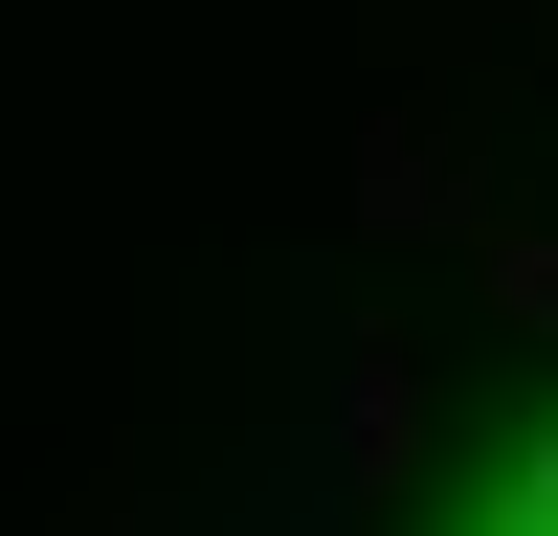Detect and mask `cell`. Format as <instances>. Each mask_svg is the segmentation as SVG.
Listing matches in <instances>:
<instances>
[{"mask_svg": "<svg viewBox=\"0 0 558 536\" xmlns=\"http://www.w3.org/2000/svg\"><path fill=\"white\" fill-rule=\"evenodd\" d=\"M492 246V313H558V223H470Z\"/></svg>", "mask_w": 558, "mask_h": 536, "instance_id": "obj_1", "label": "cell"}]
</instances>
